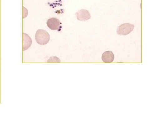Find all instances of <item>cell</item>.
<instances>
[{"label": "cell", "mask_w": 160, "mask_h": 120, "mask_svg": "<svg viewBox=\"0 0 160 120\" xmlns=\"http://www.w3.org/2000/svg\"><path fill=\"white\" fill-rule=\"evenodd\" d=\"M35 39L37 42L40 45H45L49 43L50 36L46 30L38 29L35 34Z\"/></svg>", "instance_id": "obj_1"}, {"label": "cell", "mask_w": 160, "mask_h": 120, "mask_svg": "<svg viewBox=\"0 0 160 120\" xmlns=\"http://www.w3.org/2000/svg\"><path fill=\"white\" fill-rule=\"evenodd\" d=\"M134 28V25L129 23H125L118 27L117 33L120 35H126L132 32Z\"/></svg>", "instance_id": "obj_2"}, {"label": "cell", "mask_w": 160, "mask_h": 120, "mask_svg": "<svg viewBox=\"0 0 160 120\" xmlns=\"http://www.w3.org/2000/svg\"><path fill=\"white\" fill-rule=\"evenodd\" d=\"M47 26L51 30L60 31L62 29V24L59 20L56 18H51L47 22Z\"/></svg>", "instance_id": "obj_3"}, {"label": "cell", "mask_w": 160, "mask_h": 120, "mask_svg": "<svg viewBox=\"0 0 160 120\" xmlns=\"http://www.w3.org/2000/svg\"><path fill=\"white\" fill-rule=\"evenodd\" d=\"M77 18L78 20L82 22H85L90 19L91 18V15L88 10L86 9H81L79 10L76 13Z\"/></svg>", "instance_id": "obj_4"}, {"label": "cell", "mask_w": 160, "mask_h": 120, "mask_svg": "<svg viewBox=\"0 0 160 120\" xmlns=\"http://www.w3.org/2000/svg\"><path fill=\"white\" fill-rule=\"evenodd\" d=\"M32 43L31 38L26 33H23L22 49L23 51L27 50L30 48Z\"/></svg>", "instance_id": "obj_5"}, {"label": "cell", "mask_w": 160, "mask_h": 120, "mask_svg": "<svg viewBox=\"0 0 160 120\" xmlns=\"http://www.w3.org/2000/svg\"><path fill=\"white\" fill-rule=\"evenodd\" d=\"M114 59L113 52L110 51L105 52L102 55V60L105 63H111Z\"/></svg>", "instance_id": "obj_6"}, {"label": "cell", "mask_w": 160, "mask_h": 120, "mask_svg": "<svg viewBox=\"0 0 160 120\" xmlns=\"http://www.w3.org/2000/svg\"><path fill=\"white\" fill-rule=\"evenodd\" d=\"M47 63H60L61 60L57 57H52L48 60Z\"/></svg>", "instance_id": "obj_7"}, {"label": "cell", "mask_w": 160, "mask_h": 120, "mask_svg": "<svg viewBox=\"0 0 160 120\" xmlns=\"http://www.w3.org/2000/svg\"><path fill=\"white\" fill-rule=\"evenodd\" d=\"M0 84H1V82H0Z\"/></svg>", "instance_id": "obj_8"}]
</instances>
